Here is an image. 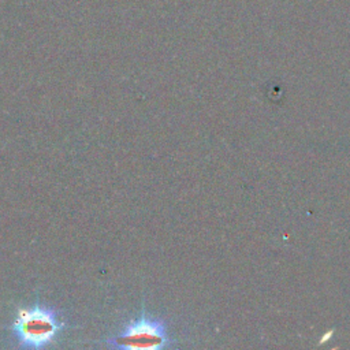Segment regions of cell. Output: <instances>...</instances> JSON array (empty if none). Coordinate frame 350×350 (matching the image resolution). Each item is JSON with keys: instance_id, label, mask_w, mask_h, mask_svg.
Segmentation results:
<instances>
[{"instance_id": "obj_1", "label": "cell", "mask_w": 350, "mask_h": 350, "mask_svg": "<svg viewBox=\"0 0 350 350\" xmlns=\"http://www.w3.org/2000/svg\"><path fill=\"white\" fill-rule=\"evenodd\" d=\"M64 328L59 309L40 304L38 298L30 308H19L10 325V332L19 349H45L56 343Z\"/></svg>"}, {"instance_id": "obj_2", "label": "cell", "mask_w": 350, "mask_h": 350, "mask_svg": "<svg viewBox=\"0 0 350 350\" xmlns=\"http://www.w3.org/2000/svg\"><path fill=\"white\" fill-rule=\"evenodd\" d=\"M111 349L123 350H160L172 342L167 323L161 317L146 313L142 302L141 314L124 324L120 331L105 339Z\"/></svg>"}]
</instances>
